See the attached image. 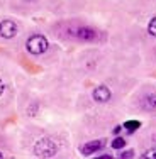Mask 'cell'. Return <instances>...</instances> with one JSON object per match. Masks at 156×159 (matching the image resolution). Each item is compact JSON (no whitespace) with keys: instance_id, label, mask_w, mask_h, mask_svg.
Listing matches in <instances>:
<instances>
[{"instance_id":"4","label":"cell","mask_w":156,"mask_h":159,"mask_svg":"<svg viewBox=\"0 0 156 159\" xmlns=\"http://www.w3.org/2000/svg\"><path fill=\"white\" fill-rule=\"evenodd\" d=\"M93 100L98 102V103H105V102L110 100V90L107 86H97V88L93 90Z\"/></svg>"},{"instance_id":"2","label":"cell","mask_w":156,"mask_h":159,"mask_svg":"<svg viewBox=\"0 0 156 159\" xmlns=\"http://www.w3.org/2000/svg\"><path fill=\"white\" fill-rule=\"evenodd\" d=\"M46 49H48V39L44 36L36 34V36L29 37V41H27V51L31 52V54H43Z\"/></svg>"},{"instance_id":"11","label":"cell","mask_w":156,"mask_h":159,"mask_svg":"<svg viewBox=\"0 0 156 159\" xmlns=\"http://www.w3.org/2000/svg\"><path fill=\"white\" fill-rule=\"evenodd\" d=\"M144 157H148V159H156V149H149L146 154H144Z\"/></svg>"},{"instance_id":"13","label":"cell","mask_w":156,"mask_h":159,"mask_svg":"<svg viewBox=\"0 0 156 159\" xmlns=\"http://www.w3.org/2000/svg\"><path fill=\"white\" fill-rule=\"evenodd\" d=\"M3 90H5V85H3V81H2V80H0V95H2V93H3Z\"/></svg>"},{"instance_id":"8","label":"cell","mask_w":156,"mask_h":159,"mask_svg":"<svg viewBox=\"0 0 156 159\" xmlns=\"http://www.w3.org/2000/svg\"><path fill=\"white\" fill-rule=\"evenodd\" d=\"M124 127L127 129L129 132H134L136 129L139 127V122H138V120H129V122H125V124H124Z\"/></svg>"},{"instance_id":"10","label":"cell","mask_w":156,"mask_h":159,"mask_svg":"<svg viewBox=\"0 0 156 159\" xmlns=\"http://www.w3.org/2000/svg\"><path fill=\"white\" fill-rule=\"evenodd\" d=\"M148 32H149L153 37H156V17L149 22V25H148Z\"/></svg>"},{"instance_id":"12","label":"cell","mask_w":156,"mask_h":159,"mask_svg":"<svg viewBox=\"0 0 156 159\" xmlns=\"http://www.w3.org/2000/svg\"><path fill=\"white\" fill-rule=\"evenodd\" d=\"M132 156H134V151H124V152L121 154L122 159H127V157H132Z\"/></svg>"},{"instance_id":"14","label":"cell","mask_w":156,"mask_h":159,"mask_svg":"<svg viewBox=\"0 0 156 159\" xmlns=\"http://www.w3.org/2000/svg\"><path fill=\"white\" fill-rule=\"evenodd\" d=\"M0 157H2V152H0Z\"/></svg>"},{"instance_id":"9","label":"cell","mask_w":156,"mask_h":159,"mask_svg":"<svg viewBox=\"0 0 156 159\" xmlns=\"http://www.w3.org/2000/svg\"><path fill=\"white\" fill-rule=\"evenodd\" d=\"M124 146H125V141H124L122 137H117L116 141L112 142V147H114V149H122Z\"/></svg>"},{"instance_id":"1","label":"cell","mask_w":156,"mask_h":159,"mask_svg":"<svg viewBox=\"0 0 156 159\" xmlns=\"http://www.w3.org/2000/svg\"><path fill=\"white\" fill-rule=\"evenodd\" d=\"M34 154L37 157H53L56 154V146L51 139H39L34 146Z\"/></svg>"},{"instance_id":"6","label":"cell","mask_w":156,"mask_h":159,"mask_svg":"<svg viewBox=\"0 0 156 159\" xmlns=\"http://www.w3.org/2000/svg\"><path fill=\"white\" fill-rule=\"evenodd\" d=\"M102 147H104V141H90L88 144H85L82 147V154L83 156H88V154H93L97 151H100Z\"/></svg>"},{"instance_id":"7","label":"cell","mask_w":156,"mask_h":159,"mask_svg":"<svg viewBox=\"0 0 156 159\" xmlns=\"http://www.w3.org/2000/svg\"><path fill=\"white\" fill-rule=\"evenodd\" d=\"M143 107L146 110H156V93H149L143 98Z\"/></svg>"},{"instance_id":"5","label":"cell","mask_w":156,"mask_h":159,"mask_svg":"<svg viewBox=\"0 0 156 159\" xmlns=\"http://www.w3.org/2000/svg\"><path fill=\"white\" fill-rule=\"evenodd\" d=\"M75 36L82 41H93L95 37H97V32L90 27H78L77 31H75Z\"/></svg>"},{"instance_id":"3","label":"cell","mask_w":156,"mask_h":159,"mask_svg":"<svg viewBox=\"0 0 156 159\" xmlns=\"http://www.w3.org/2000/svg\"><path fill=\"white\" fill-rule=\"evenodd\" d=\"M17 34V25L16 22L12 20H2L0 22V36L5 37V39H10Z\"/></svg>"}]
</instances>
